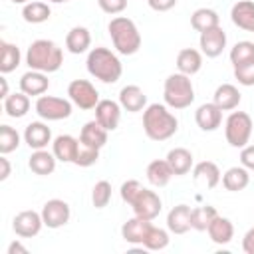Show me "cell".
<instances>
[{
    "instance_id": "4dcf8cb0",
    "label": "cell",
    "mask_w": 254,
    "mask_h": 254,
    "mask_svg": "<svg viewBox=\"0 0 254 254\" xmlns=\"http://www.w3.org/2000/svg\"><path fill=\"white\" fill-rule=\"evenodd\" d=\"M167 163L171 165L175 175H187L192 169V153L185 147H175L167 153Z\"/></svg>"
},
{
    "instance_id": "4fadbf2b",
    "label": "cell",
    "mask_w": 254,
    "mask_h": 254,
    "mask_svg": "<svg viewBox=\"0 0 254 254\" xmlns=\"http://www.w3.org/2000/svg\"><path fill=\"white\" fill-rule=\"evenodd\" d=\"M121 103L113 99H99L95 105V121H99L107 131H115L121 119Z\"/></svg>"
},
{
    "instance_id": "5bb4252c",
    "label": "cell",
    "mask_w": 254,
    "mask_h": 254,
    "mask_svg": "<svg viewBox=\"0 0 254 254\" xmlns=\"http://www.w3.org/2000/svg\"><path fill=\"white\" fill-rule=\"evenodd\" d=\"M194 121L202 131H216L222 123V109L212 101V103H202L194 111Z\"/></svg>"
},
{
    "instance_id": "6da1fadb",
    "label": "cell",
    "mask_w": 254,
    "mask_h": 254,
    "mask_svg": "<svg viewBox=\"0 0 254 254\" xmlns=\"http://www.w3.org/2000/svg\"><path fill=\"white\" fill-rule=\"evenodd\" d=\"M179 129L177 117L169 111V105L151 103L143 109V131L153 141H167Z\"/></svg>"
},
{
    "instance_id": "f907efd6",
    "label": "cell",
    "mask_w": 254,
    "mask_h": 254,
    "mask_svg": "<svg viewBox=\"0 0 254 254\" xmlns=\"http://www.w3.org/2000/svg\"><path fill=\"white\" fill-rule=\"evenodd\" d=\"M10 93H8V81H6V77H0V97L2 99H6Z\"/></svg>"
},
{
    "instance_id": "277c9868",
    "label": "cell",
    "mask_w": 254,
    "mask_h": 254,
    "mask_svg": "<svg viewBox=\"0 0 254 254\" xmlns=\"http://www.w3.org/2000/svg\"><path fill=\"white\" fill-rule=\"evenodd\" d=\"M107 32L111 36V42H113L115 50L121 56H133V54L139 52V48H141V34H139V30H137L133 20H129L125 16H115L109 22Z\"/></svg>"
},
{
    "instance_id": "bcb514c9",
    "label": "cell",
    "mask_w": 254,
    "mask_h": 254,
    "mask_svg": "<svg viewBox=\"0 0 254 254\" xmlns=\"http://www.w3.org/2000/svg\"><path fill=\"white\" fill-rule=\"evenodd\" d=\"M147 2H149V8L155 12H167L177 6V0H147Z\"/></svg>"
},
{
    "instance_id": "d6986e66",
    "label": "cell",
    "mask_w": 254,
    "mask_h": 254,
    "mask_svg": "<svg viewBox=\"0 0 254 254\" xmlns=\"http://www.w3.org/2000/svg\"><path fill=\"white\" fill-rule=\"evenodd\" d=\"M151 226H153L151 220H145L141 216H133L121 226V236L129 244H143V240H145V236H147Z\"/></svg>"
},
{
    "instance_id": "74e56055",
    "label": "cell",
    "mask_w": 254,
    "mask_h": 254,
    "mask_svg": "<svg viewBox=\"0 0 254 254\" xmlns=\"http://www.w3.org/2000/svg\"><path fill=\"white\" fill-rule=\"evenodd\" d=\"M143 246L147 250H163L169 246V232L163 230V228H157V226H151L145 240H143Z\"/></svg>"
},
{
    "instance_id": "1f68e13d",
    "label": "cell",
    "mask_w": 254,
    "mask_h": 254,
    "mask_svg": "<svg viewBox=\"0 0 254 254\" xmlns=\"http://www.w3.org/2000/svg\"><path fill=\"white\" fill-rule=\"evenodd\" d=\"M190 26H192V30L202 34V32H206L210 28L220 26V18L212 8H198V10H194L190 14Z\"/></svg>"
},
{
    "instance_id": "44dd1931",
    "label": "cell",
    "mask_w": 254,
    "mask_h": 254,
    "mask_svg": "<svg viewBox=\"0 0 254 254\" xmlns=\"http://www.w3.org/2000/svg\"><path fill=\"white\" fill-rule=\"evenodd\" d=\"M77 149H79V139H75L71 135H58L52 143V153L62 163H73Z\"/></svg>"
},
{
    "instance_id": "7a4b0ae2",
    "label": "cell",
    "mask_w": 254,
    "mask_h": 254,
    "mask_svg": "<svg viewBox=\"0 0 254 254\" xmlns=\"http://www.w3.org/2000/svg\"><path fill=\"white\" fill-rule=\"evenodd\" d=\"M26 64L30 69L52 73V71H58L62 67L64 52L52 40H36L30 44V48L26 52Z\"/></svg>"
},
{
    "instance_id": "83f0119b",
    "label": "cell",
    "mask_w": 254,
    "mask_h": 254,
    "mask_svg": "<svg viewBox=\"0 0 254 254\" xmlns=\"http://www.w3.org/2000/svg\"><path fill=\"white\" fill-rule=\"evenodd\" d=\"M250 183V175H248V169L246 167H230L224 175H222V187L230 192H240L248 187Z\"/></svg>"
},
{
    "instance_id": "30bf717a",
    "label": "cell",
    "mask_w": 254,
    "mask_h": 254,
    "mask_svg": "<svg viewBox=\"0 0 254 254\" xmlns=\"http://www.w3.org/2000/svg\"><path fill=\"white\" fill-rule=\"evenodd\" d=\"M42 226H44L42 212H36V210H22L12 220V230L20 238H32V236L40 234Z\"/></svg>"
},
{
    "instance_id": "681fc988",
    "label": "cell",
    "mask_w": 254,
    "mask_h": 254,
    "mask_svg": "<svg viewBox=\"0 0 254 254\" xmlns=\"http://www.w3.org/2000/svg\"><path fill=\"white\" fill-rule=\"evenodd\" d=\"M8 254H28V248H26L20 240H14V242L8 246Z\"/></svg>"
},
{
    "instance_id": "ee69618b",
    "label": "cell",
    "mask_w": 254,
    "mask_h": 254,
    "mask_svg": "<svg viewBox=\"0 0 254 254\" xmlns=\"http://www.w3.org/2000/svg\"><path fill=\"white\" fill-rule=\"evenodd\" d=\"M97 6L105 12V14H121L127 8V0H97Z\"/></svg>"
},
{
    "instance_id": "8d00e7d4",
    "label": "cell",
    "mask_w": 254,
    "mask_h": 254,
    "mask_svg": "<svg viewBox=\"0 0 254 254\" xmlns=\"http://www.w3.org/2000/svg\"><path fill=\"white\" fill-rule=\"evenodd\" d=\"M20 145V133L10 125H0V153L8 155Z\"/></svg>"
},
{
    "instance_id": "cb8c5ba5",
    "label": "cell",
    "mask_w": 254,
    "mask_h": 254,
    "mask_svg": "<svg viewBox=\"0 0 254 254\" xmlns=\"http://www.w3.org/2000/svg\"><path fill=\"white\" fill-rule=\"evenodd\" d=\"M56 161L58 159L54 153H48L46 149H36L28 159V167L32 173L46 177V175H52L56 171Z\"/></svg>"
},
{
    "instance_id": "ffe728a7",
    "label": "cell",
    "mask_w": 254,
    "mask_h": 254,
    "mask_svg": "<svg viewBox=\"0 0 254 254\" xmlns=\"http://www.w3.org/2000/svg\"><path fill=\"white\" fill-rule=\"evenodd\" d=\"M119 103L125 111L137 113L147 107V95L143 93V89L139 85H125L119 91Z\"/></svg>"
},
{
    "instance_id": "8992f818",
    "label": "cell",
    "mask_w": 254,
    "mask_h": 254,
    "mask_svg": "<svg viewBox=\"0 0 254 254\" xmlns=\"http://www.w3.org/2000/svg\"><path fill=\"white\" fill-rule=\"evenodd\" d=\"M252 135V117L246 111H232L224 123V137L230 147L242 149L248 145Z\"/></svg>"
},
{
    "instance_id": "b9f144b4",
    "label": "cell",
    "mask_w": 254,
    "mask_h": 254,
    "mask_svg": "<svg viewBox=\"0 0 254 254\" xmlns=\"http://www.w3.org/2000/svg\"><path fill=\"white\" fill-rule=\"evenodd\" d=\"M234 77L238 79L240 85H246V87L254 85V60L234 65Z\"/></svg>"
},
{
    "instance_id": "7c38bea8",
    "label": "cell",
    "mask_w": 254,
    "mask_h": 254,
    "mask_svg": "<svg viewBox=\"0 0 254 254\" xmlns=\"http://www.w3.org/2000/svg\"><path fill=\"white\" fill-rule=\"evenodd\" d=\"M198 46H200V52L206 58H218L222 54V50L226 48V32L220 26L210 28V30L200 34Z\"/></svg>"
},
{
    "instance_id": "9a60e30c",
    "label": "cell",
    "mask_w": 254,
    "mask_h": 254,
    "mask_svg": "<svg viewBox=\"0 0 254 254\" xmlns=\"http://www.w3.org/2000/svg\"><path fill=\"white\" fill-rule=\"evenodd\" d=\"M190 214H192V208L189 204H177L169 210L167 214V228L169 232L173 234H185L192 228L190 224Z\"/></svg>"
},
{
    "instance_id": "f546056e",
    "label": "cell",
    "mask_w": 254,
    "mask_h": 254,
    "mask_svg": "<svg viewBox=\"0 0 254 254\" xmlns=\"http://www.w3.org/2000/svg\"><path fill=\"white\" fill-rule=\"evenodd\" d=\"M214 103L222 109V111H232L238 107L240 103V91L236 85L232 83H222L216 87L214 91Z\"/></svg>"
},
{
    "instance_id": "e0dca14e",
    "label": "cell",
    "mask_w": 254,
    "mask_h": 254,
    "mask_svg": "<svg viewBox=\"0 0 254 254\" xmlns=\"http://www.w3.org/2000/svg\"><path fill=\"white\" fill-rule=\"evenodd\" d=\"M50 87V79L44 71H36V69H28L22 77H20V91H24L26 95H44Z\"/></svg>"
},
{
    "instance_id": "836d02e7",
    "label": "cell",
    "mask_w": 254,
    "mask_h": 254,
    "mask_svg": "<svg viewBox=\"0 0 254 254\" xmlns=\"http://www.w3.org/2000/svg\"><path fill=\"white\" fill-rule=\"evenodd\" d=\"M20 50L16 44H10V42H0V71L2 73H10L14 71L18 65H20Z\"/></svg>"
},
{
    "instance_id": "7402d4cb",
    "label": "cell",
    "mask_w": 254,
    "mask_h": 254,
    "mask_svg": "<svg viewBox=\"0 0 254 254\" xmlns=\"http://www.w3.org/2000/svg\"><path fill=\"white\" fill-rule=\"evenodd\" d=\"M107 129L99 123V121H87L83 127H81V133H79V141L89 145V147H95V149H101L105 147L107 143Z\"/></svg>"
},
{
    "instance_id": "c3c4849f",
    "label": "cell",
    "mask_w": 254,
    "mask_h": 254,
    "mask_svg": "<svg viewBox=\"0 0 254 254\" xmlns=\"http://www.w3.org/2000/svg\"><path fill=\"white\" fill-rule=\"evenodd\" d=\"M10 177V163H8V159L2 155L0 157V181H6Z\"/></svg>"
},
{
    "instance_id": "e575fe53",
    "label": "cell",
    "mask_w": 254,
    "mask_h": 254,
    "mask_svg": "<svg viewBox=\"0 0 254 254\" xmlns=\"http://www.w3.org/2000/svg\"><path fill=\"white\" fill-rule=\"evenodd\" d=\"M52 10L46 2H26L22 8V18L28 24H42L46 20H50Z\"/></svg>"
},
{
    "instance_id": "816d5d0a",
    "label": "cell",
    "mask_w": 254,
    "mask_h": 254,
    "mask_svg": "<svg viewBox=\"0 0 254 254\" xmlns=\"http://www.w3.org/2000/svg\"><path fill=\"white\" fill-rule=\"evenodd\" d=\"M48 2H54V4H62V2H69V0H48Z\"/></svg>"
},
{
    "instance_id": "f35d334b",
    "label": "cell",
    "mask_w": 254,
    "mask_h": 254,
    "mask_svg": "<svg viewBox=\"0 0 254 254\" xmlns=\"http://www.w3.org/2000/svg\"><path fill=\"white\" fill-rule=\"evenodd\" d=\"M250 60H254V42H248V40L236 42L234 48L230 50V62H232V65H240V64L250 62Z\"/></svg>"
},
{
    "instance_id": "7bdbcfd3",
    "label": "cell",
    "mask_w": 254,
    "mask_h": 254,
    "mask_svg": "<svg viewBox=\"0 0 254 254\" xmlns=\"http://www.w3.org/2000/svg\"><path fill=\"white\" fill-rule=\"evenodd\" d=\"M143 190V185L139 183V181H135V179H129V181H125L123 185H121V198H123V202H127V204H133V200L137 198V194Z\"/></svg>"
},
{
    "instance_id": "484cf974",
    "label": "cell",
    "mask_w": 254,
    "mask_h": 254,
    "mask_svg": "<svg viewBox=\"0 0 254 254\" xmlns=\"http://www.w3.org/2000/svg\"><path fill=\"white\" fill-rule=\"evenodd\" d=\"M91 46V34L83 26H73L65 36V48L69 54H83Z\"/></svg>"
},
{
    "instance_id": "ba28073f",
    "label": "cell",
    "mask_w": 254,
    "mask_h": 254,
    "mask_svg": "<svg viewBox=\"0 0 254 254\" xmlns=\"http://www.w3.org/2000/svg\"><path fill=\"white\" fill-rule=\"evenodd\" d=\"M67 95H69V101L73 105H77L79 109H85V111L87 109H95V105L99 103V93L93 87V83L87 81V79H73V81H69Z\"/></svg>"
},
{
    "instance_id": "f6af8a7d",
    "label": "cell",
    "mask_w": 254,
    "mask_h": 254,
    "mask_svg": "<svg viewBox=\"0 0 254 254\" xmlns=\"http://www.w3.org/2000/svg\"><path fill=\"white\" fill-rule=\"evenodd\" d=\"M240 165L248 171H254V145H246L240 151Z\"/></svg>"
},
{
    "instance_id": "4316f807",
    "label": "cell",
    "mask_w": 254,
    "mask_h": 254,
    "mask_svg": "<svg viewBox=\"0 0 254 254\" xmlns=\"http://www.w3.org/2000/svg\"><path fill=\"white\" fill-rule=\"evenodd\" d=\"M173 175L175 173H173L171 165L167 163V159H155L147 167V181L153 187H165V185H169V181H171Z\"/></svg>"
},
{
    "instance_id": "f5cc1de1",
    "label": "cell",
    "mask_w": 254,
    "mask_h": 254,
    "mask_svg": "<svg viewBox=\"0 0 254 254\" xmlns=\"http://www.w3.org/2000/svg\"><path fill=\"white\" fill-rule=\"evenodd\" d=\"M14 4H26V2H30V0H12Z\"/></svg>"
},
{
    "instance_id": "7dc6e473",
    "label": "cell",
    "mask_w": 254,
    "mask_h": 254,
    "mask_svg": "<svg viewBox=\"0 0 254 254\" xmlns=\"http://www.w3.org/2000/svg\"><path fill=\"white\" fill-rule=\"evenodd\" d=\"M242 250L246 254H254V226L244 234V238H242Z\"/></svg>"
},
{
    "instance_id": "5b68a950",
    "label": "cell",
    "mask_w": 254,
    "mask_h": 254,
    "mask_svg": "<svg viewBox=\"0 0 254 254\" xmlns=\"http://www.w3.org/2000/svg\"><path fill=\"white\" fill-rule=\"evenodd\" d=\"M163 97L171 109H187L194 101V87H192L190 75H185L181 71L171 73L165 79Z\"/></svg>"
},
{
    "instance_id": "ab89813d",
    "label": "cell",
    "mask_w": 254,
    "mask_h": 254,
    "mask_svg": "<svg viewBox=\"0 0 254 254\" xmlns=\"http://www.w3.org/2000/svg\"><path fill=\"white\" fill-rule=\"evenodd\" d=\"M111 200V183L109 181H99L95 183L91 190V202L95 208H105Z\"/></svg>"
},
{
    "instance_id": "52a82bcc",
    "label": "cell",
    "mask_w": 254,
    "mask_h": 254,
    "mask_svg": "<svg viewBox=\"0 0 254 254\" xmlns=\"http://www.w3.org/2000/svg\"><path fill=\"white\" fill-rule=\"evenodd\" d=\"M34 109L46 121H60L71 115V101L56 95H40Z\"/></svg>"
},
{
    "instance_id": "9c48e42d",
    "label": "cell",
    "mask_w": 254,
    "mask_h": 254,
    "mask_svg": "<svg viewBox=\"0 0 254 254\" xmlns=\"http://www.w3.org/2000/svg\"><path fill=\"white\" fill-rule=\"evenodd\" d=\"M131 208H133L135 216H141L145 220H155L159 216L161 208H163V202H161V198H159V194L155 190H149V189L143 187V190L133 200Z\"/></svg>"
},
{
    "instance_id": "603a6c76",
    "label": "cell",
    "mask_w": 254,
    "mask_h": 254,
    "mask_svg": "<svg viewBox=\"0 0 254 254\" xmlns=\"http://www.w3.org/2000/svg\"><path fill=\"white\" fill-rule=\"evenodd\" d=\"M202 67V52L194 48H185L177 54V69L185 75H194Z\"/></svg>"
},
{
    "instance_id": "2e32d148",
    "label": "cell",
    "mask_w": 254,
    "mask_h": 254,
    "mask_svg": "<svg viewBox=\"0 0 254 254\" xmlns=\"http://www.w3.org/2000/svg\"><path fill=\"white\" fill-rule=\"evenodd\" d=\"M24 141H26V145L30 147V149H46L48 147V143L52 141V131H50V127L46 125V123H42V121H32V123H28L26 125V129H24Z\"/></svg>"
},
{
    "instance_id": "8fae6325",
    "label": "cell",
    "mask_w": 254,
    "mask_h": 254,
    "mask_svg": "<svg viewBox=\"0 0 254 254\" xmlns=\"http://www.w3.org/2000/svg\"><path fill=\"white\" fill-rule=\"evenodd\" d=\"M69 216H71L69 204L62 198H52L42 208L44 226H48V228H62L64 224H67Z\"/></svg>"
},
{
    "instance_id": "d590c367",
    "label": "cell",
    "mask_w": 254,
    "mask_h": 254,
    "mask_svg": "<svg viewBox=\"0 0 254 254\" xmlns=\"http://www.w3.org/2000/svg\"><path fill=\"white\" fill-rule=\"evenodd\" d=\"M216 214H218V212H216V208H214V206H210V204L196 206V208H192L190 224H192V228H194V230L204 232V230L210 226V222L214 220V216H216Z\"/></svg>"
},
{
    "instance_id": "ac0fdd59",
    "label": "cell",
    "mask_w": 254,
    "mask_h": 254,
    "mask_svg": "<svg viewBox=\"0 0 254 254\" xmlns=\"http://www.w3.org/2000/svg\"><path fill=\"white\" fill-rule=\"evenodd\" d=\"M230 20L244 32H254V2L238 0L230 10Z\"/></svg>"
},
{
    "instance_id": "60d3db41",
    "label": "cell",
    "mask_w": 254,
    "mask_h": 254,
    "mask_svg": "<svg viewBox=\"0 0 254 254\" xmlns=\"http://www.w3.org/2000/svg\"><path fill=\"white\" fill-rule=\"evenodd\" d=\"M97 159H99V149L89 147V145L79 141V149H77L73 165H77V167H91V165L97 163Z\"/></svg>"
},
{
    "instance_id": "3957f363",
    "label": "cell",
    "mask_w": 254,
    "mask_h": 254,
    "mask_svg": "<svg viewBox=\"0 0 254 254\" xmlns=\"http://www.w3.org/2000/svg\"><path fill=\"white\" fill-rule=\"evenodd\" d=\"M85 65H87L89 75H93L95 79L103 83H115L123 73L121 60L109 48H93L87 54Z\"/></svg>"
},
{
    "instance_id": "d6a6232c",
    "label": "cell",
    "mask_w": 254,
    "mask_h": 254,
    "mask_svg": "<svg viewBox=\"0 0 254 254\" xmlns=\"http://www.w3.org/2000/svg\"><path fill=\"white\" fill-rule=\"evenodd\" d=\"M4 111H6L8 117H14V119L24 117L30 111V95H26L24 91L10 93L4 99Z\"/></svg>"
},
{
    "instance_id": "d4e9b609",
    "label": "cell",
    "mask_w": 254,
    "mask_h": 254,
    "mask_svg": "<svg viewBox=\"0 0 254 254\" xmlns=\"http://www.w3.org/2000/svg\"><path fill=\"white\" fill-rule=\"evenodd\" d=\"M192 177L196 183H202L206 189H214L220 183V169L212 161H200L192 169Z\"/></svg>"
},
{
    "instance_id": "f1b7e54d",
    "label": "cell",
    "mask_w": 254,
    "mask_h": 254,
    "mask_svg": "<svg viewBox=\"0 0 254 254\" xmlns=\"http://www.w3.org/2000/svg\"><path fill=\"white\" fill-rule=\"evenodd\" d=\"M206 232H208V236H210V240L214 244H228L232 240V236H234V226H232V222L228 218L216 214L214 220L210 222V226L206 228Z\"/></svg>"
}]
</instances>
